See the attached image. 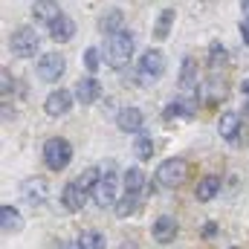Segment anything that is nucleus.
<instances>
[{"label":"nucleus","mask_w":249,"mask_h":249,"mask_svg":"<svg viewBox=\"0 0 249 249\" xmlns=\"http://www.w3.org/2000/svg\"><path fill=\"white\" fill-rule=\"evenodd\" d=\"M180 90L194 93V96L200 90V67H197V58H191V55H186L180 64Z\"/></svg>","instance_id":"nucleus-14"},{"label":"nucleus","mask_w":249,"mask_h":249,"mask_svg":"<svg viewBox=\"0 0 249 249\" xmlns=\"http://www.w3.org/2000/svg\"><path fill=\"white\" fill-rule=\"evenodd\" d=\"M122 186H124V194H136V197H142V191L148 188L145 171H142L139 165H130V168H124V174H122Z\"/></svg>","instance_id":"nucleus-21"},{"label":"nucleus","mask_w":249,"mask_h":249,"mask_svg":"<svg viewBox=\"0 0 249 249\" xmlns=\"http://www.w3.org/2000/svg\"><path fill=\"white\" fill-rule=\"evenodd\" d=\"M116 165L113 162H105L102 165V177H99V183L93 188V203L99 206V209H113L116 203H119V177H116V171H113Z\"/></svg>","instance_id":"nucleus-2"},{"label":"nucleus","mask_w":249,"mask_h":249,"mask_svg":"<svg viewBox=\"0 0 249 249\" xmlns=\"http://www.w3.org/2000/svg\"><path fill=\"white\" fill-rule=\"evenodd\" d=\"M35 72H38L41 81L55 84V81H61L64 72H67V58L61 53H41V58L35 64Z\"/></svg>","instance_id":"nucleus-7"},{"label":"nucleus","mask_w":249,"mask_h":249,"mask_svg":"<svg viewBox=\"0 0 249 249\" xmlns=\"http://www.w3.org/2000/svg\"><path fill=\"white\" fill-rule=\"evenodd\" d=\"M20 197H23V203L32 206V209L44 206L47 197H50V186H47V180H44V177H26V180L20 183Z\"/></svg>","instance_id":"nucleus-9"},{"label":"nucleus","mask_w":249,"mask_h":249,"mask_svg":"<svg viewBox=\"0 0 249 249\" xmlns=\"http://www.w3.org/2000/svg\"><path fill=\"white\" fill-rule=\"evenodd\" d=\"M61 15L64 12H61V6H58V0H35V3H32V20L41 23V26L55 23Z\"/></svg>","instance_id":"nucleus-15"},{"label":"nucleus","mask_w":249,"mask_h":249,"mask_svg":"<svg viewBox=\"0 0 249 249\" xmlns=\"http://www.w3.org/2000/svg\"><path fill=\"white\" fill-rule=\"evenodd\" d=\"M217 232H220V226L212 220V223H203V229H200V238H203V241H212Z\"/></svg>","instance_id":"nucleus-31"},{"label":"nucleus","mask_w":249,"mask_h":249,"mask_svg":"<svg viewBox=\"0 0 249 249\" xmlns=\"http://www.w3.org/2000/svg\"><path fill=\"white\" fill-rule=\"evenodd\" d=\"M87 200H93V197H90V188L81 186L78 177L70 180V183L61 188V206L67 209V212H81V209L87 206Z\"/></svg>","instance_id":"nucleus-10"},{"label":"nucleus","mask_w":249,"mask_h":249,"mask_svg":"<svg viewBox=\"0 0 249 249\" xmlns=\"http://www.w3.org/2000/svg\"><path fill=\"white\" fill-rule=\"evenodd\" d=\"M102 61H105V58H102V50H99V47H87V50H84V67H87L90 75H96V70L102 67Z\"/></svg>","instance_id":"nucleus-29"},{"label":"nucleus","mask_w":249,"mask_h":249,"mask_svg":"<svg viewBox=\"0 0 249 249\" xmlns=\"http://www.w3.org/2000/svg\"><path fill=\"white\" fill-rule=\"evenodd\" d=\"M238 32H241V41H244V44L249 47V18H244V20H241V26H238Z\"/></svg>","instance_id":"nucleus-32"},{"label":"nucleus","mask_w":249,"mask_h":249,"mask_svg":"<svg viewBox=\"0 0 249 249\" xmlns=\"http://www.w3.org/2000/svg\"><path fill=\"white\" fill-rule=\"evenodd\" d=\"M174 20H177V9L174 6H165L157 15V20H154V38L157 41H165L171 35V29H174Z\"/></svg>","instance_id":"nucleus-23"},{"label":"nucleus","mask_w":249,"mask_h":249,"mask_svg":"<svg viewBox=\"0 0 249 249\" xmlns=\"http://www.w3.org/2000/svg\"><path fill=\"white\" fill-rule=\"evenodd\" d=\"M241 9H244V15H249V0H241Z\"/></svg>","instance_id":"nucleus-36"},{"label":"nucleus","mask_w":249,"mask_h":249,"mask_svg":"<svg viewBox=\"0 0 249 249\" xmlns=\"http://www.w3.org/2000/svg\"><path fill=\"white\" fill-rule=\"evenodd\" d=\"M72 107H75V93H72V90H64V87L50 90V96L44 99V110H47V116H53V119L67 116Z\"/></svg>","instance_id":"nucleus-8"},{"label":"nucleus","mask_w":249,"mask_h":249,"mask_svg":"<svg viewBox=\"0 0 249 249\" xmlns=\"http://www.w3.org/2000/svg\"><path fill=\"white\" fill-rule=\"evenodd\" d=\"M188 162L183 160V157H168V160H162L160 165H157V171H154V180L160 183V188H180L186 186L188 180Z\"/></svg>","instance_id":"nucleus-3"},{"label":"nucleus","mask_w":249,"mask_h":249,"mask_svg":"<svg viewBox=\"0 0 249 249\" xmlns=\"http://www.w3.org/2000/svg\"><path fill=\"white\" fill-rule=\"evenodd\" d=\"M72 162V142L64 136H50L44 142V165L50 171H64Z\"/></svg>","instance_id":"nucleus-5"},{"label":"nucleus","mask_w":249,"mask_h":249,"mask_svg":"<svg viewBox=\"0 0 249 249\" xmlns=\"http://www.w3.org/2000/svg\"><path fill=\"white\" fill-rule=\"evenodd\" d=\"M194 102L191 99H177V102H168L162 107V119L165 122H174V119H191L194 116Z\"/></svg>","instance_id":"nucleus-22"},{"label":"nucleus","mask_w":249,"mask_h":249,"mask_svg":"<svg viewBox=\"0 0 249 249\" xmlns=\"http://www.w3.org/2000/svg\"><path fill=\"white\" fill-rule=\"evenodd\" d=\"M50 29V41L53 44H70L72 38H75V20L70 18V15H61L55 23H50L47 26Z\"/></svg>","instance_id":"nucleus-18"},{"label":"nucleus","mask_w":249,"mask_h":249,"mask_svg":"<svg viewBox=\"0 0 249 249\" xmlns=\"http://www.w3.org/2000/svg\"><path fill=\"white\" fill-rule=\"evenodd\" d=\"M139 203H142V197H136V194H122L119 203L113 206V212H116L119 220H127V217H133V214L139 212Z\"/></svg>","instance_id":"nucleus-25"},{"label":"nucleus","mask_w":249,"mask_h":249,"mask_svg":"<svg viewBox=\"0 0 249 249\" xmlns=\"http://www.w3.org/2000/svg\"><path fill=\"white\" fill-rule=\"evenodd\" d=\"M119 249H142V247H139L136 241H122V244H119Z\"/></svg>","instance_id":"nucleus-33"},{"label":"nucleus","mask_w":249,"mask_h":249,"mask_svg":"<svg viewBox=\"0 0 249 249\" xmlns=\"http://www.w3.org/2000/svg\"><path fill=\"white\" fill-rule=\"evenodd\" d=\"M154 136L151 133H136V142H133V154H136V160H142V162H148L151 157H154Z\"/></svg>","instance_id":"nucleus-26"},{"label":"nucleus","mask_w":249,"mask_h":249,"mask_svg":"<svg viewBox=\"0 0 249 249\" xmlns=\"http://www.w3.org/2000/svg\"><path fill=\"white\" fill-rule=\"evenodd\" d=\"M133 53H136V35H133L130 29H122V32L105 38L102 58H105L107 67H113V70H124V67L130 64V58H133Z\"/></svg>","instance_id":"nucleus-1"},{"label":"nucleus","mask_w":249,"mask_h":249,"mask_svg":"<svg viewBox=\"0 0 249 249\" xmlns=\"http://www.w3.org/2000/svg\"><path fill=\"white\" fill-rule=\"evenodd\" d=\"M124 29V12L122 9H105V15L99 18V32H102V38H110V35H116V32H122Z\"/></svg>","instance_id":"nucleus-19"},{"label":"nucleus","mask_w":249,"mask_h":249,"mask_svg":"<svg viewBox=\"0 0 249 249\" xmlns=\"http://www.w3.org/2000/svg\"><path fill=\"white\" fill-rule=\"evenodd\" d=\"M206 64H209L212 72H217L220 67H226V64H229V50H226V44L212 41V44H209V58H206Z\"/></svg>","instance_id":"nucleus-24"},{"label":"nucleus","mask_w":249,"mask_h":249,"mask_svg":"<svg viewBox=\"0 0 249 249\" xmlns=\"http://www.w3.org/2000/svg\"><path fill=\"white\" fill-rule=\"evenodd\" d=\"M220 188H223V180H220L217 174H206V177L197 180V186H194V200H197V203H212V200L220 194Z\"/></svg>","instance_id":"nucleus-17"},{"label":"nucleus","mask_w":249,"mask_h":249,"mask_svg":"<svg viewBox=\"0 0 249 249\" xmlns=\"http://www.w3.org/2000/svg\"><path fill=\"white\" fill-rule=\"evenodd\" d=\"M0 229H3V235H18L23 229V217H20L18 206H12V203L0 206Z\"/></svg>","instance_id":"nucleus-20"},{"label":"nucleus","mask_w":249,"mask_h":249,"mask_svg":"<svg viewBox=\"0 0 249 249\" xmlns=\"http://www.w3.org/2000/svg\"><path fill=\"white\" fill-rule=\"evenodd\" d=\"M244 119H249V96H247V102H244Z\"/></svg>","instance_id":"nucleus-35"},{"label":"nucleus","mask_w":249,"mask_h":249,"mask_svg":"<svg viewBox=\"0 0 249 249\" xmlns=\"http://www.w3.org/2000/svg\"><path fill=\"white\" fill-rule=\"evenodd\" d=\"M217 133H220V139H226V142H241V133H244V116L241 113H235V110H226V113H220V119H217Z\"/></svg>","instance_id":"nucleus-12"},{"label":"nucleus","mask_w":249,"mask_h":249,"mask_svg":"<svg viewBox=\"0 0 249 249\" xmlns=\"http://www.w3.org/2000/svg\"><path fill=\"white\" fill-rule=\"evenodd\" d=\"M151 235H154V241H157L160 247L174 244L177 235H180V223H177V217H171V214H160V217L154 220V226H151Z\"/></svg>","instance_id":"nucleus-11"},{"label":"nucleus","mask_w":249,"mask_h":249,"mask_svg":"<svg viewBox=\"0 0 249 249\" xmlns=\"http://www.w3.org/2000/svg\"><path fill=\"white\" fill-rule=\"evenodd\" d=\"M165 67H168L165 53H162V50H157V47H148V50L139 55V64H136V78H139V84H142V87L154 84L157 78H162Z\"/></svg>","instance_id":"nucleus-4"},{"label":"nucleus","mask_w":249,"mask_h":249,"mask_svg":"<svg viewBox=\"0 0 249 249\" xmlns=\"http://www.w3.org/2000/svg\"><path fill=\"white\" fill-rule=\"evenodd\" d=\"M72 93H75V102H81V105H96V102L102 99V81H99L96 75L87 72L84 78L75 81Z\"/></svg>","instance_id":"nucleus-13"},{"label":"nucleus","mask_w":249,"mask_h":249,"mask_svg":"<svg viewBox=\"0 0 249 249\" xmlns=\"http://www.w3.org/2000/svg\"><path fill=\"white\" fill-rule=\"evenodd\" d=\"M9 50L15 58H32L38 55L41 50V35L32 29V26H18L12 35H9Z\"/></svg>","instance_id":"nucleus-6"},{"label":"nucleus","mask_w":249,"mask_h":249,"mask_svg":"<svg viewBox=\"0 0 249 249\" xmlns=\"http://www.w3.org/2000/svg\"><path fill=\"white\" fill-rule=\"evenodd\" d=\"M0 93H3V99H15V93H18V78L3 67V72H0Z\"/></svg>","instance_id":"nucleus-28"},{"label":"nucleus","mask_w":249,"mask_h":249,"mask_svg":"<svg viewBox=\"0 0 249 249\" xmlns=\"http://www.w3.org/2000/svg\"><path fill=\"white\" fill-rule=\"evenodd\" d=\"M217 81H220V78H209V81H206V93H209L206 102H209V105H214V102H220V99L226 96V87H223V84L217 87Z\"/></svg>","instance_id":"nucleus-30"},{"label":"nucleus","mask_w":249,"mask_h":249,"mask_svg":"<svg viewBox=\"0 0 249 249\" xmlns=\"http://www.w3.org/2000/svg\"><path fill=\"white\" fill-rule=\"evenodd\" d=\"M241 93H244V96H249V78H244V84H241Z\"/></svg>","instance_id":"nucleus-34"},{"label":"nucleus","mask_w":249,"mask_h":249,"mask_svg":"<svg viewBox=\"0 0 249 249\" xmlns=\"http://www.w3.org/2000/svg\"><path fill=\"white\" fill-rule=\"evenodd\" d=\"M229 249H241V247H229Z\"/></svg>","instance_id":"nucleus-37"},{"label":"nucleus","mask_w":249,"mask_h":249,"mask_svg":"<svg viewBox=\"0 0 249 249\" xmlns=\"http://www.w3.org/2000/svg\"><path fill=\"white\" fill-rule=\"evenodd\" d=\"M116 127H119L122 133H142V127H145V113H142L139 107H122V110L116 113Z\"/></svg>","instance_id":"nucleus-16"},{"label":"nucleus","mask_w":249,"mask_h":249,"mask_svg":"<svg viewBox=\"0 0 249 249\" xmlns=\"http://www.w3.org/2000/svg\"><path fill=\"white\" fill-rule=\"evenodd\" d=\"M75 249H107V241H105V235H102V232L87 229V232H81V235H78V247H75Z\"/></svg>","instance_id":"nucleus-27"}]
</instances>
